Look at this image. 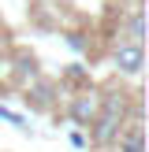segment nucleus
<instances>
[{"instance_id":"5","label":"nucleus","mask_w":149,"mask_h":152,"mask_svg":"<svg viewBox=\"0 0 149 152\" xmlns=\"http://www.w3.org/2000/svg\"><path fill=\"white\" fill-rule=\"evenodd\" d=\"M127 41H131V45H142V7H134L131 19H127Z\"/></svg>"},{"instance_id":"3","label":"nucleus","mask_w":149,"mask_h":152,"mask_svg":"<svg viewBox=\"0 0 149 152\" xmlns=\"http://www.w3.org/2000/svg\"><path fill=\"white\" fill-rule=\"evenodd\" d=\"M71 119L78 126H89L97 119V100L93 96H74V104H71Z\"/></svg>"},{"instance_id":"1","label":"nucleus","mask_w":149,"mask_h":152,"mask_svg":"<svg viewBox=\"0 0 149 152\" xmlns=\"http://www.w3.org/2000/svg\"><path fill=\"white\" fill-rule=\"evenodd\" d=\"M93 141L97 145H108V141H116L119 134H123V96H104V108H101V115L93 119Z\"/></svg>"},{"instance_id":"2","label":"nucleus","mask_w":149,"mask_h":152,"mask_svg":"<svg viewBox=\"0 0 149 152\" xmlns=\"http://www.w3.org/2000/svg\"><path fill=\"white\" fill-rule=\"evenodd\" d=\"M112 59H116V67H119L123 74H138V71H142V45L119 41V48L112 52Z\"/></svg>"},{"instance_id":"4","label":"nucleus","mask_w":149,"mask_h":152,"mask_svg":"<svg viewBox=\"0 0 149 152\" xmlns=\"http://www.w3.org/2000/svg\"><path fill=\"white\" fill-rule=\"evenodd\" d=\"M119 152H142V126L138 123H131V130L127 134H119Z\"/></svg>"}]
</instances>
